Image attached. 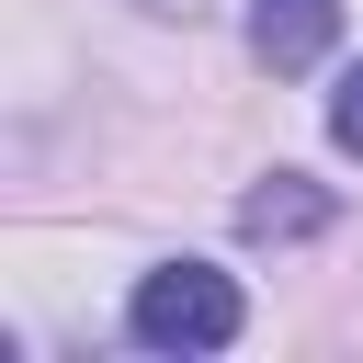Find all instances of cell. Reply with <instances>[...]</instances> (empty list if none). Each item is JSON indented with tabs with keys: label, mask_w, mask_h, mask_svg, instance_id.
<instances>
[{
	"label": "cell",
	"mask_w": 363,
	"mask_h": 363,
	"mask_svg": "<svg viewBox=\"0 0 363 363\" xmlns=\"http://www.w3.org/2000/svg\"><path fill=\"white\" fill-rule=\"evenodd\" d=\"M340 204L306 182V170H272V182H250L238 193V238H261V250H284V238H318Z\"/></svg>",
	"instance_id": "3"
},
{
	"label": "cell",
	"mask_w": 363,
	"mask_h": 363,
	"mask_svg": "<svg viewBox=\"0 0 363 363\" xmlns=\"http://www.w3.org/2000/svg\"><path fill=\"white\" fill-rule=\"evenodd\" d=\"M329 45H340V0H250V57H261L272 79L318 68Z\"/></svg>",
	"instance_id": "2"
},
{
	"label": "cell",
	"mask_w": 363,
	"mask_h": 363,
	"mask_svg": "<svg viewBox=\"0 0 363 363\" xmlns=\"http://www.w3.org/2000/svg\"><path fill=\"white\" fill-rule=\"evenodd\" d=\"M238 329H250V306H238V284L216 261H159L125 295V340L136 352H227Z\"/></svg>",
	"instance_id": "1"
},
{
	"label": "cell",
	"mask_w": 363,
	"mask_h": 363,
	"mask_svg": "<svg viewBox=\"0 0 363 363\" xmlns=\"http://www.w3.org/2000/svg\"><path fill=\"white\" fill-rule=\"evenodd\" d=\"M329 136L363 159V68H340V91H329Z\"/></svg>",
	"instance_id": "4"
}]
</instances>
